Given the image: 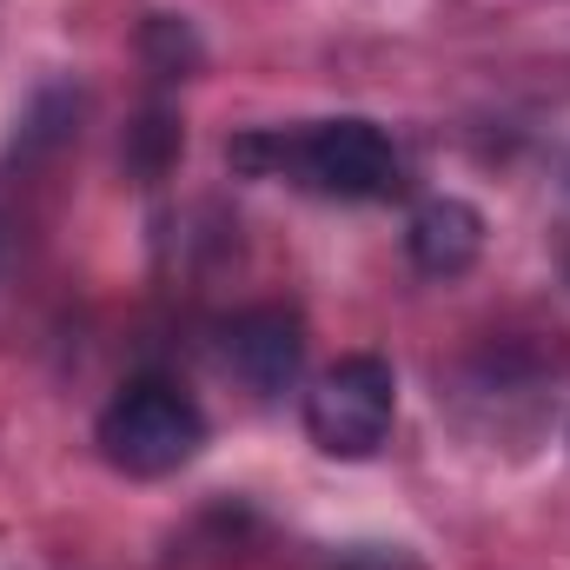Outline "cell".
<instances>
[{
  "mask_svg": "<svg viewBox=\"0 0 570 570\" xmlns=\"http://www.w3.org/2000/svg\"><path fill=\"white\" fill-rule=\"evenodd\" d=\"M94 438H100V458L114 471H127V478H173L179 464L199 458L206 412L173 379H134V385L114 392V405L100 412Z\"/></svg>",
  "mask_w": 570,
  "mask_h": 570,
  "instance_id": "obj_1",
  "label": "cell"
},
{
  "mask_svg": "<svg viewBox=\"0 0 570 570\" xmlns=\"http://www.w3.org/2000/svg\"><path fill=\"white\" fill-rule=\"evenodd\" d=\"M279 179H298L325 199H392L399 193V146L379 120L338 114L305 134H285Z\"/></svg>",
  "mask_w": 570,
  "mask_h": 570,
  "instance_id": "obj_2",
  "label": "cell"
},
{
  "mask_svg": "<svg viewBox=\"0 0 570 570\" xmlns=\"http://www.w3.org/2000/svg\"><path fill=\"white\" fill-rule=\"evenodd\" d=\"M399 419V379L379 352H345L312 392H305V438L325 451V458H372Z\"/></svg>",
  "mask_w": 570,
  "mask_h": 570,
  "instance_id": "obj_3",
  "label": "cell"
},
{
  "mask_svg": "<svg viewBox=\"0 0 570 570\" xmlns=\"http://www.w3.org/2000/svg\"><path fill=\"white\" fill-rule=\"evenodd\" d=\"M219 365L253 392V399H279L305 365V325L285 305H253L239 318L219 325Z\"/></svg>",
  "mask_w": 570,
  "mask_h": 570,
  "instance_id": "obj_4",
  "label": "cell"
},
{
  "mask_svg": "<svg viewBox=\"0 0 570 570\" xmlns=\"http://www.w3.org/2000/svg\"><path fill=\"white\" fill-rule=\"evenodd\" d=\"M405 253L425 279H464L484 253V213L471 199H425L405 226Z\"/></svg>",
  "mask_w": 570,
  "mask_h": 570,
  "instance_id": "obj_5",
  "label": "cell"
},
{
  "mask_svg": "<svg viewBox=\"0 0 570 570\" xmlns=\"http://www.w3.org/2000/svg\"><path fill=\"white\" fill-rule=\"evenodd\" d=\"M140 53L166 73V80H186V73L199 67V33H193L179 13H153L140 27Z\"/></svg>",
  "mask_w": 570,
  "mask_h": 570,
  "instance_id": "obj_6",
  "label": "cell"
}]
</instances>
